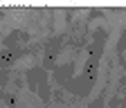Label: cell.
Instances as JSON below:
<instances>
[{
	"instance_id": "1",
	"label": "cell",
	"mask_w": 126,
	"mask_h": 108,
	"mask_svg": "<svg viewBox=\"0 0 126 108\" xmlns=\"http://www.w3.org/2000/svg\"><path fill=\"white\" fill-rule=\"evenodd\" d=\"M104 41H106V29H97L94 32V43L90 47V59L86 61V68L81 72V77H77V79H70L65 83V88L74 95H88L92 83H94V74H97V68H99V59H101V50H104Z\"/></svg>"
},
{
	"instance_id": "2",
	"label": "cell",
	"mask_w": 126,
	"mask_h": 108,
	"mask_svg": "<svg viewBox=\"0 0 126 108\" xmlns=\"http://www.w3.org/2000/svg\"><path fill=\"white\" fill-rule=\"evenodd\" d=\"M61 45H63V38H61V36L45 43V59H43V68H45V70H52V68L56 65V59H59Z\"/></svg>"
},
{
	"instance_id": "3",
	"label": "cell",
	"mask_w": 126,
	"mask_h": 108,
	"mask_svg": "<svg viewBox=\"0 0 126 108\" xmlns=\"http://www.w3.org/2000/svg\"><path fill=\"white\" fill-rule=\"evenodd\" d=\"M27 50H2L0 52V70H7L11 68L16 61H18L20 56H25Z\"/></svg>"
},
{
	"instance_id": "4",
	"label": "cell",
	"mask_w": 126,
	"mask_h": 108,
	"mask_svg": "<svg viewBox=\"0 0 126 108\" xmlns=\"http://www.w3.org/2000/svg\"><path fill=\"white\" fill-rule=\"evenodd\" d=\"M29 41V34L23 32V29H14V32L5 38V50H20L18 45L20 43H27Z\"/></svg>"
},
{
	"instance_id": "5",
	"label": "cell",
	"mask_w": 126,
	"mask_h": 108,
	"mask_svg": "<svg viewBox=\"0 0 126 108\" xmlns=\"http://www.w3.org/2000/svg\"><path fill=\"white\" fill-rule=\"evenodd\" d=\"M72 70H74V63H72V61H70V63H65V65H59L56 72H54V79H56L61 86H65V83L70 81V77H72Z\"/></svg>"
},
{
	"instance_id": "6",
	"label": "cell",
	"mask_w": 126,
	"mask_h": 108,
	"mask_svg": "<svg viewBox=\"0 0 126 108\" xmlns=\"http://www.w3.org/2000/svg\"><path fill=\"white\" fill-rule=\"evenodd\" d=\"M38 95L47 101L50 99V86H47V79H45V72H41V81H38Z\"/></svg>"
},
{
	"instance_id": "7",
	"label": "cell",
	"mask_w": 126,
	"mask_h": 108,
	"mask_svg": "<svg viewBox=\"0 0 126 108\" xmlns=\"http://www.w3.org/2000/svg\"><path fill=\"white\" fill-rule=\"evenodd\" d=\"M90 108H104V101H101V99H97V101H94Z\"/></svg>"
},
{
	"instance_id": "8",
	"label": "cell",
	"mask_w": 126,
	"mask_h": 108,
	"mask_svg": "<svg viewBox=\"0 0 126 108\" xmlns=\"http://www.w3.org/2000/svg\"><path fill=\"white\" fill-rule=\"evenodd\" d=\"M5 79H7V77H5V72H2V70H0V81H2V83H5Z\"/></svg>"
}]
</instances>
